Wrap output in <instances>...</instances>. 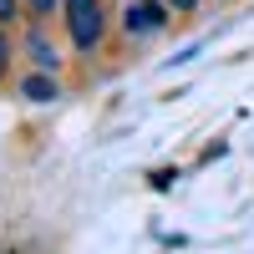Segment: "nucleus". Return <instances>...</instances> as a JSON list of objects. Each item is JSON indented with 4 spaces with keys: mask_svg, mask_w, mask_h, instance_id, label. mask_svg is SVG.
<instances>
[{
    "mask_svg": "<svg viewBox=\"0 0 254 254\" xmlns=\"http://www.w3.org/2000/svg\"><path fill=\"white\" fill-rule=\"evenodd\" d=\"M61 5H66V26H71L76 51H97L102 36H107V10H102V0H61Z\"/></svg>",
    "mask_w": 254,
    "mask_h": 254,
    "instance_id": "obj_1",
    "label": "nucleus"
},
{
    "mask_svg": "<svg viewBox=\"0 0 254 254\" xmlns=\"http://www.w3.org/2000/svg\"><path fill=\"white\" fill-rule=\"evenodd\" d=\"M168 26V0H127L122 5V31L127 36H158Z\"/></svg>",
    "mask_w": 254,
    "mask_h": 254,
    "instance_id": "obj_2",
    "label": "nucleus"
},
{
    "mask_svg": "<svg viewBox=\"0 0 254 254\" xmlns=\"http://www.w3.org/2000/svg\"><path fill=\"white\" fill-rule=\"evenodd\" d=\"M26 56H31L36 71H56V66H61V56H56V46L46 41V31H41V26L26 31Z\"/></svg>",
    "mask_w": 254,
    "mask_h": 254,
    "instance_id": "obj_3",
    "label": "nucleus"
},
{
    "mask_svg": "<svg viewBox=\"0 0 254 254\" xmlns=\"http://www.w3.org/2000/svg\"><path fill=\"white\" fill-rule=\"evenodd\" d=\"M20 97H26V102H56V97H61L56 71H31L26 81H20Z\"/></svg>",
    "mask_w": 254,
    "mask_h": 254,
    "instance_id": "obj_4",
    "label": "nucleus"
},
{
    "mask_svg": "<svg viewBox=\"0 0 254 254\" xmlns=\"http://www.w3.org/2000/svg\"><path fill=\"white\" fill-rule=\"evenodd\" d=\"M56 5H61V0H26V10H31L36 20H46V15H51Z\"/></svg>",
    "mask_w": 254,
    "mask_h": 254,
    "instance_id": "obj_5",
    "label": "nucleus"
},
{
    "mask_svg": "<svg viewBox=\"0 0 254 254\" xmlns=\"http://www.w3.org/2000/svg\"><path fill=\"white\" fill-rule=\"evenodd\" d=\"M15 10H20V0H0V26H10Z\"/></svg>",
    "mask_w": 254,
    "mask_h": 254,
    "instance_id": "obj_6",
    "label": "nucleus"
},
{
    "mask_svg": "<svg viewBox=\"0 0 254 254\" xmlns=\"http://www.w3.org/2000/svg\"><path fill=\"white\" fill-rule=\"evenodd\" d=\"M5 61H10V41H5V26H0V71H5Z\"/></svg>",
    "mask_w": 254,
    "mask_h": 254,
    "instance_id": "obj_7",
    "label": "nucleus"
},
{
    "mask_svg": "<svg viewBox=\"0 0 254 254\" xmlns=\"http://www.w3.org/2000/svg\"><path fill=\"white\" fill-rule=\"evenodd\" d=\"M198 0H168V10H193Z\"/></svg>",
    "mask_w": 254,
    "mask_h": 254,
    "instance_id": "obj_8",
    "label": "nucleus"
}]
</instances>
